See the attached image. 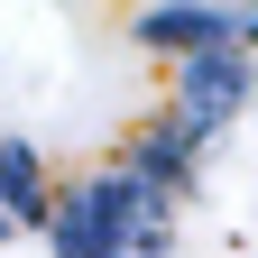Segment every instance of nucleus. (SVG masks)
Instances as JSON below:
<instances>
[{
  "instance_id": "obj_1",
  "label": "nucleus",
  "mask_w": 258,
  "mask_h": 258,
  "mask_svg": "<svg viewBox=\"0 0 258 258\" xmlns=\"http://www.w3.org/2000/svg\"><path fill=\"white\" fill-rule=\"evenodd\" d=\"M166 231H175L166 194L148 175H129V166H102V175L64 184L55 212H46L55 258H166Z\"/></svg>"
},
{
  "instance_id": "obj_2",
  "label": "nucleus",
  "mask_w": 258,
  "mask_h": 258,
  "mask_svg": "<svg viewBox=\"0 0 258 258\" xmlns=\"http://www.w3.org/2000/svg\"><path fill=\"white\" fill-rule=\"evenodd\" d=\"M240 92H249V64H240V55H194V64H184V92H175L166 120L184 129V139H212V129L240 111Z\"/></svg>"
},
{
  "instance_id": "obj_3",
  "label": "nucleus",
  "mask_w": 258,
  "mask_h": 258,
  "mask_svg": "<svg viewBox=\"0 0 258 258\" xmlns=\"http://www.w3.org/2000/svg\"><path fill=\"white\" fill-rule=\"evenodd\" d=\"M0 212H19V221H37V231H46L55 184H46V166H37V148H0Z\"/></svg>"
},
{
  "instance_id": "obj_4",
  "label": "nucleus",
  "mask_w": 258,
  "mask_h": 258,
  "mask_svg": "<svg viewBox=\"0 0 258 258\" xmlns=\"http://www.w3.org/2000/svg\"><path fill=\"white\" fill-rule=\"evenodd\" d=\"M0 231H10V212H0Z\"/></svg>"
}]
</instances>
